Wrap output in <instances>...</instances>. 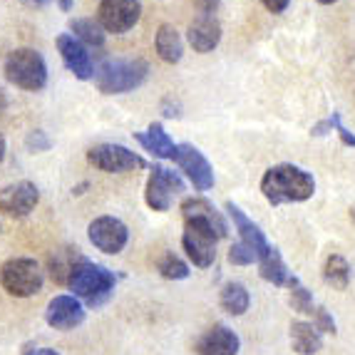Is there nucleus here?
<instances>
[{
	"label": "nucleus",
	"mask_w": 355,
	"mask_h": 355,
	"mask_svg": "<svg viewBox=\"0 0 355 355\" xmlns=\"http://www.w3.org/2000/svg\"><path fill=\"white\" fill-rule=\"evenodd\" d=\"M350 221H353V226H355V209H350Z\"/></svg>",
	"instance_id": "obj_44"
},
{
	"label": "nucleus",
	"mask_w": 355,
	"mask_h": 355,
	"mask_svg": "<svg viewBox=\"0 0 355 355\" xmlns=\"http://www.w3.org/2000/svg\"><path fill=\"white\" fill-rule=\"evenodd\" d=\"M184 191V179L177 172L166 169L162 164L152 166V174L147 179V191H144V202L152 211H169L174 196Z\"/></svg>",
	"instance_id": "obj_8"
},
{
	"label": "nucleus",
	"mask_w": 355,
	"mask_h": 355,
	"mask_svg": "<svg viewBox=\"0 0 355 355\" xmlns=\"http://www.w3.org/2000/svg\"><path fill=\"white\" fill-rule=\"evenodd\" d=\"M261 3H263L266 10H271V12H284L286 8H288L291 0H261Z\"/></svg>",
	"instance_id": "obj_35"
},
{
	"label": "nucleus",
	"mask_w": 355,
	"mask_h": 355,
	"mask_svg": "<svg viewBox=\"0 0 355 355\" xmlns=\"http://www.w3.org/2000/svg\"><path fill=\"white\" fill-rule=\"evenodd\" d=\"M291 348L298 355H315L323 348V333H318L313 323L293 320L291 323Z\"/></svg>",
	"instance_id": "obj_21"
},
{
	"label": "nucleus",
	"mask_w": 355,
	"mask_h": 355,
	"mask_svg": "<svg viewBox=\"0 0 355 355\" xmlns=\"http://www.w3.org/2000/svg\"><path fill=\"white\" fill-rule=\"evenodd\" d=\"M85 261V256L80 254L77 249H60L55 251V256H50L48 261V271H50V279L60 286H67L72 279V273L75 268L80 266Z\"/></svg>",
	"instance_id": "obj_22"
},
{
	"label": "nucleus",
	"mask_w": 355,
	"mask_h": 355,
	"mask_svg": "<svg viewBox=\"0 0 355 355\" xmlns=\"http://www.w3.org/2000/svg\"><path fill=\"white\" fill-rule=\"evenodd\" d=\"M37 202H40V189L28 179L0 189V211L12 219H25L37 207Z\"/></svg>",
	"instance_id": "obj_12"
},
{
	"label": "nucleus",
	"mask_w": 355,
	"mask_h": 355,
	"mask_svg": "<svg viewBox=\"0 0 355 355\" xmlns=\"http://www.w3.org/2000/svg\"><path fill=\"white\" fill-rule=\"evenodd\" d=\"M320 6H333V3H338V0H318Z\"/></svg>",
	"instance_id": "obj_43"
},
{
	"label": "nucleus",
	"mask_w": 355,
	"mask_h": 355,
	"mask_svg": "<svg viewBox=\"0 0 355 355\" xmlns=\"http://www.w3.org/2000/svg\"><path fill=\"white\" fill-rule=\"evenodd\" d=\"M259 273L263 281H268V284H273V286H281V288L293 291L301 286L296 276L288 271V266H286V261L279 249H271L263 259L259 261Z\"/></svg>",
	"instance_id": "obj_19"
},
{
	"label": "nucleus",
	"mask_w": 355,
	"mask_h": 355,
	"mask_svg": "<svg viewBox=\"0 0 355 355\" xmlns=\"http://www.w3.org/2000/svg\"><path fill=\"white\" fill-rule=\"evenodd\" d=\"M6 159V137H3V132H0V162Z\"/></svg>",
	"instance_id": "obj_41"
},
{
	"label": "nucleus",
	"mask_w": 355,
	"mask_h": 355,
	"mask_svg": "<svg viewBox=\"0 0 355 355\" xmlns=\"http://www.w3.org/2000/svg\"><path fill=\"white\" fill-rule=\"evenodd\" d=\"M261 194L268 204H298L315 194V179L296 164H276L261 177Z\"/></svg>",
	"instance_id": "obj_1"
},
{
	"label": "nucleus",
	"mask_w": 355,
	"mask_h": 355,
	"mask_svg": "<svg viewBox=\"0 0 355 355\" xmlns=\"http://www.w3.org/2000/svg\"><path fill=\"white\" fill-rule=\"evenodd\" d=\"M58 6H60V10L70 12L72 10V0H58Z\"/></svg>",
	"instance_id": "obj_39"
},
{
	"label": "nucleus",
	"mask_w": 355,
	"mask_h": 355,
	"mask_svg": "<svg viewBox=\"0 0 355 355\" xmlns=\"http://www.w3.org/2000/svg\"><path fill=\"white\" fill-rule=\"evenodd\" d=\"M194 350L199 355H239L241 340L229 326L214 323L204 336H199V340L194 343Z\"/></svg>",
	"instance_id": "obj_15"
},
{
	"label": "nucleus",
	"mask_w": 355,
	"mask_h": 355,
	"mask_svg": "<svg viewBox=\"0 0 355 355\" xmlns=\"http://www.w3.org/2000/svg\"><path fill=\"white\" fill-rule=\"evenodd\" d=\"M87 187H89V184H87V182H83V184H80V187H72V194H75V196L85 194V189H87Z\"/></svg>",
	"instance_id": "obj_40"
},
{
	"label": "nucleus",
	"mask_w": 355,
	"mask_h": 355,
	"mask_svg": "<svg viewBox=\"0 0 355 355\" xmlns=\"http://www.w3.org/2000/svg\"><path fill=\"white\" fill-rule=\"evenodd\" d=\"M8 83L28 92H37L48 85V65L37 50L18 48L6 58Z\"/></svg>",
	"instance_id": "obj_4"
},
{
	"label": "nucleus",
	"mask_w": 355,
	"mask_h": 355,
	"mask_svg": "<svg viewBox=\"0 0 355 355\" xmlns=\"http://www.w3.org/2000/svg\"><path fill=\"white\" fill-rule=\"evenodd\" d=\"M42 284H45V271L35 259L18 256V259H8L0 266V286L15 298L35 296L37 291H42Z\"/></svg>",
	"instance_id": "obj_5"
},
{
	"label": "nucleus",
	"mask_w": 355,
	"mask_h": 355,
	"mask_svg": "<svg viewBox=\"0 0 355 355\" xmlns=\"http://www.w3.org/2000/svg\"><path fill=\"white\" fill-rule=\"evenodd\" d=\"M0 110H6V95H3V89H0Z\"/></svg>",
	"instance_id": "obj_42"
},
{
	"label": "nucleus",
	"mask_w": 355,
	"mask_h": 355,
	"mask_svg": "<svg viewBox=\"0 0 355 355\" xmlns=\"http://www.w3.org/2000/svg\"><path fill=\"white\" fill-rule=\"evenodd\" d=\"M0 231H3V226H0Z\"/></svg>",
	"instance_id": "obj_45"
},
{
	"label": "nucleus",
	"mask_w": 355,
	"mask_h": 355,
	"mask_svg": "<svg viewBox=\"0 0 355 355\" xmlns=\"http://www.w3.org/2000/svg\"><path fill=\"white\" fill-rule=\"evenodd\" d=\"M135 139L142 144L149 154H154L157 159H172L174 149H177V144L172 142V137L166 135L159 122H152L147 132H135Z\"/></svg>",
	"instance_id": "obj_20"
},
{
	"label": "nucleus",
	"mask_w": 355,
	"mask_h": 355,
	"mask_svg": "<svg viewBox=\"0 0 355 355\" xmlns=\"http://www.w3.org/2000/svg\"><path fill=\"white\" fill-rule=\"evenodd\" d=\"M328 132H333V119H331V117L323 119V122H318V125L311 127V135H313V137H326Z\"/></svg>",
	"instance_id": "obj_34"
},
{
	"label": "nucleus",
	"mask_w": 355,
	"mask_h": 355,
	"mask_svg": "<svg viewBox=\"0 0 355 355\" xmlns=\"http://www.w3.org/2000/svg\"><path fill=\"white\" fill-rule=\"evenodd\" d=\"M313 326L318 328V333H336V320H333V315L323 306H315Z\"/></svg>",
	"instance_id": "obj_31"
},
{
	"label": "nucleus",
	"mask_w": 355,
	"mask_h": 355,
	"mask_svg": "<svg viewBox=\"0 0 355 355\" xmlns=\"http://www.w3.org/2000/svg\"><path fill=\"white\" fill-rule=\"evenodd\" d=\"M85 315H87V311H85L83 301L75 298L72 293L70 296L67 293L55 296L45 308V323L55 331H72V328L83 326Z\"/></svg>",
	"instance_id": "obj_13"
},
{
	"label": "nucleus",
	"mask_w": 355,
	"mask_h": 355,
	"mask_svg": "<svg viewBox=\"0 0 355 355\" xmlns=\"http://www.w3.org/2000/svg\"><path fill=\"white\" fill-rule=\"evenodd\" d=\"M194 8L199 10V15H214L219 8V0H194Z\"/></svg>",
	"instance_id": "obj_33"
},
{
	"label": "nucleus",
	"mask_w": 355,
	"mask_h": 355,
	"mask_svg": "<svg viewBox=\"0 0 355 355\" xmlns=\"http://www.w3.org/2000/svg\"><path fill=\"white\" fill-rule=\"evenodd\" d=\"M25 147H28L30 152H48V149L53 147V139L42 130H33L25 137Z\"/></svg>",
	"instance_id": "obj_30"
},
{
	"label": "nucleus",
	"mask_w": 355,
	"mask_h": 355,
	"mask_svg": "<svg viewBox=\"0 0 355 355\" xmlns=\"http://www.w3.org/2000/svg\"><path fill=\"white\" fill-rule=\"evenodd\" d=\"M18 3H23L28 8H48L53 0H18Z\"/></svg>",
	"instance_id": "obj_37"
},
{
	"label": "nucleus",
	"mask_w": 355,
	"mask_h": 355,
	"mask_svg": "<svg viewBox=\"0 0 355 355\" xmlns=\"http://www.w3.org/2000/svg\"><path fill=\"white\" fill-rule=\"evenodd\" d=\"M226 211H229V219L234 221V226H236L241 243H246V246H249V249L254 251V254L259 256V261H261L263 256L268 254V251L273 249L271 243L266 241V236H263V231H261L259 226H256L254 221H251L249 216L241 211V207H236L234 202H226Z\"/></svg>",
	"instance_id": "obj_17"
},
{
	"label": "nucleus",
	"mask_w": 355,
	"mask_h": 355,
	"mask_svg": "<svg viewBox=\"0 0 355 355\" xmlns=\"http://www.w3.org/2000/svg\"><path fill=\"white\" fill-rule=\"evenodd\" d=\"M70 30L75 33V37L83 42L85 48H102L105 45V37H107V30L100 25V20H92V18H75L70 20Z\"/></svg>",
	"instance_id": "obj_25"
},
{
	"label": "nucleus",
	"mask_w": 355,
	"mask_h": 355,
	"mask_svg": "<svg viewBox=\"0 0 355 355\" xmlns=\"http://www.w3.org/2000/svg\"><path fill=\"white\" fill-rule=\"evenodd\" d=\"M149 65L144 60H107L95 70V85L102 95H125L144 85Z\"/></svg>",
	"instance_id": "obj_2"
},
{
	"label": "nucleus",
	"mask_w": 355,
	"mask_h": 355,
	"mask_svg": "<svg viewBox=\"0 0 355 355\" xmlns=\"http://www.w3.org/2000/svg\"><path fill=\"white\" fill-rule=\"evenodd\" d=\"M87 162L95 169L105 174H122V172H135V169H144L147 162L132 149L122 147V144H95L87 149Z\"/></svg>",
	"instance_id": "obj_7"
},
{
	"label": "nucleus",
	"mask_w": 355,
	"mask_h": 355,
	"mask_svg": "<svg viewBox=\"0 0 355 355\" xmlns=\"http://www.w3.org/2000/svg\"><path fill=\"white\" fill-rule=\"evenodd\" d=\"M157 55L164 60L166 65H177L184 55V42L179 37L177 28L174 25H162L157 30Z\"/></svg>",
	"instance_id": "obj_24"
},
{
	"label": "nucleus",
	"mask_w": 355,
	"mask_h": 355,
	"mask_svg": "<svg viewBox=\"0 0 355 355\" xmlns=\"http://www.w3.org/2000/svg\"><path fill=\"white\" fill-rule=\"evenodd\" d=\"M331 119H333V130H336L338 137H340V142H343L345 147H355V135L340 122V112H333Z\"/></svg>",
	"instance_id": "obj_32"
},
{
	"label": "nucleus",
	"mask_w": 355,
	"mask_h": 355,
	"mask_svg": "<svg viewBox=\"0 0 355 355\" xmlns=\"http://www.w3.org/2000/svg\"><path fill=\"white\" fill-rule=\"evenodd\" d=\"M179 110H182V107H179V102H174L172 105V100H164L162 102V112H164V117H179Z\"/></svg>",
	"instance_id": "obj_36"
},
{
	"label": "nucleus",
	"mask_w": 355,
	"mask_h": 355,
	"mask_svg": "<svg viewBox=\"0 0 355 355\" xmlns=\"http://www.w3.org/2000/svg\"><path fill=\"white\" fill-rule=\"evenodd\" d=\"M172 162L182 169L184 174H187V177H189V182L194 184L196 191H209L214 187L211 164H209V159L194 147V144H187V142L177 144Z\"/></svg>",
	"instance_id": "obj_10"
},
{
	"label": "nucleus",
	"mask_w": 355,
	"mask_h": 355,
	"mask_svg": "<svg viewBox=\"0 0 355 355\" xmlns=\"http://www.w3.org/2000/svg\"><path fill=\"white\" fill-rule=\"evenodd\" d=\"M142 15V3L139 0H102L100 10H97V20L107 33H127L137 25Z\"/></svg>",
	"instance_id": "obj_11"
},
{
	"label": "nucleus",
	"mask_w": 355,
	"mask_h": 355,
	"mask_svg": "<svg viewBox=\"0 0 355 355\" xmlns=\"http://www.w3.org/2000/svg\"><path fill=\"white\" fill-rule=\"evenodd\" d=\"M216 241L219 234L204 221H184L182 246L196 268H209L216 261Z\"/></svg>",
	"instance_id": "obj_6"
},
{
	"label": "nucleus",
	"mask_w": 355,
	"mask_h": 355,
	"mask_svg": "<svg viewBox=\"0 0 355 355\" xmlns=\"http://www.w3.org/2000/svg\"><path fill=\"white\" fill-rule=\"evenodd\" d=\"M157 268H159V273L164 276V279L169 281H184L189 279V266H187V261H182L179 256L174 254H164L159 259V263H157Z\"/></svg>",
	"instance_id": "obj_27"
},
{
	"label": "nucleus",
	"mask_w": 355,
	"mask_h": 355,
	"mask_svg": "<svg viewBox=\"0 0 355 355\" xmlns=\"http://www.w3.org/2000/svg\"><path fill=\"white\" fill-rule=\"evenodd\" d=\"M288 303H291L293 311H298V313H303V315H313V311H315L313 296H311V291L303 288V286H298V288L291 291Z\"/></svg>",
	"instance_id": "obj_28"
},
{
	"label": "nucleus",
	"mask_w": 355,
	"mask_h": 355,
	"mask_svg": "<svg viewBox=\"0 0 355 355\" xmlns=\"http://www.w3.org/2000/svg\"><path fill=\"white\" fill-rule=\"evenodd\" d=\"M87 239L97 251L114 256L125 249L127 241H130V229L117 216H97L95 221H89Z\"/></svg>",
	"instance_id": "obj_9"
},
{
	"label": "nucleus",
	"mask_w": 355,
	"mask_h": 355,
	"mask_svg": "<svg viewBox=\"0 0 355 355\" xmlns=\"http://www.w3.org/2000/svg\"><path fill=\"white\" fill-rule=\"evenodd\" d=\"M219 306L224 308L229 315H243L251 306V293L249 288L239 281H229L219 293Z\"/></svg>",
	"instance_id": "obj_23"
},
{
	"label": "nucleus",
	"mask_w": 355,
	"mask_h": 355,
	"mask_svg": "<svg viewBox=\"0 0 355 355\" xmlns=\"http://www.w3.org/2000/svg\"><path fill=\"white\" fill-rule=\"evenodd\" d=\"M55 45H58V53H60V58H62V62H65V67L77 80H92V77H95L92 58H89L87 48H85L75 35L62 33V35H58Z\"/></svg>",
	"instance_id": "obj_14"
},
{
	"label": "nucleus",
	"mask_w": 355,
	"mask_h": 355,
	"mask_svg": "<svg viewBox=\"0 0 355 355\" xmlns=\"http://www.w3.org/2000/svg\"><path fill=\"white\" fill-rule=\"evenodd\" d=\"M254 261H259V256H256L246 243L239 241L229 249V263H234V266H251Z\"/></svg>",
	"instance_id": "obj_29"
},
{
	"label": "nucleus",
	"mask_w": 355,
	"mask_h": 355,
	"mask_svg": "<svg viewBox=\"0 0 355 355\" xmlns=\"http://www.w3.org/2000/svg\"><path fill=\"white\" fill-rule=\"evenodd\" d=\"M350 276H353V271H350L348 259H343L340 254L328 256L326 266H323V279H326L328 286H333L338 291H345L350 286Z\"/></svg>",
	"instance_id": "obj_26"
},
{
	"label": "nucleus",
	"mask_w": 355,
	"mask_h": 355,
	"mask_svg": "<svg viewBox=\"0 0 355 355\" xmlns=\"http://www.w3.org/2000/svg\"><path fill=\"white\" fill-rule=\"evenodd\" d=\"M182 216H184V221H204V224H209L219 234V239L229 236V224H226L224 214L214 207L209 199H204V196H189V199H184Z\"/></svg>",
	"instance_id": "obj_16"
},
{
	"label": "nucleus",
	"mask_w": 355,
	"mask_h": 355,
	"mask_svg": "<svg viewBox=\"0 0 355 355\" xmlns=\"http://www.w3.org/2000/svg\"><path fill=\"white\" fill-rule=\"evenodd\" d=\"M189 45L196 53H211L221 40V25L214 15H199L194 23L189 25Z\"/></svg>",
	"instance_id": "obj_18"
},
{
	"label": "nucleus",
	"mask_w": 355,
	"mask_h": 355,
	"mask_svg": "<svg viewBox=\"0 0 355 355\" xmlns=\"http://www.w3.org/2000/svg\"><path fill=\"white\" fill-rule=\"evenodd\" d=\"M114 284H117V279H114V273L110 271V268L85 259L83 263L75 268V273H72V279L67 286H70L72 296L85 301L87 306H102L107 298L112 296Z\"/></svg>",
	"instance_id": "obj_3"
},
{
	"label": "nucleus",
	"mask_w": 355,
	"mask_h": 355,
	"mask_svg": "<svg viewBox=\"0 0 355 355\" xmlns=\"http://www.w3.org/2000/svg\"><path fill=\"white\" fill-rule=\"evenodd\" d=\"M23 355H60V353L53 348H33V350H25Z\"/></svg>",
	"instance_id": "obj_38"
}]
</instances>
